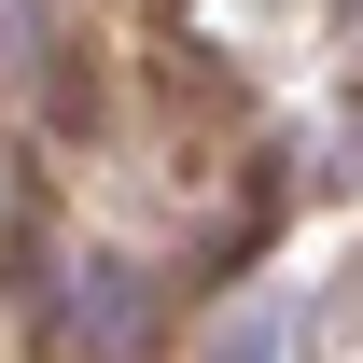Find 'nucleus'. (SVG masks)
Wrapping results in <instances>:
<instances>
[{
  "mask_svg": "<svg viewBox=\"0 0 363 363\" xmlns=\"http://www.w3.org/2000/svg\"><path fill=\"white\" fill-rule=\"evenodd\" d=\"M140 321H154V279H140V266H84V294L56 308V335H70L84 363H112V350L140 335Z\"/></svg>",
  "mask_w": 363,
  "mask_h": 363,
  "instance_id": "nucleus-1",
  "label": "nucleus"
}]
</instances>
